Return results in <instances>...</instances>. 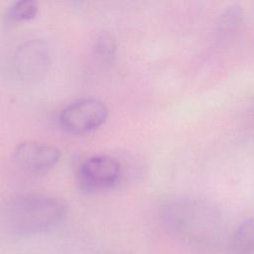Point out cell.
Wrapping results in <instances>:
<instances>
[{"mask_svg":"<svg viewBox=\"0 0 254 254\" xmlns=\"http://www.w3.org/2000/svg\"><path fill=\"white\" fill-rule=\"evenodd\" d=\"M65 213L66 207L59 198L45 194H24L11 201L7 217L16 232L37 234L55 227Z\"/></svg>","mask_w":254,"mask_h":254,"instance_id":"obj_1","label":"cell"},{"mask_svg":"<svg viewBox=\"0 0 254 254\" xmlns=\"http://www.w3.org/2000/svg\"><path fill=\"white\" fill-rule=\"evenodd\" d=\"M162 215L171 229L183 234L197 235L214 230L218 223L217 215L209 205L191 197L167 200L162 207Z\"/></svg>","mask_w":254,"mask_h":254,"instance_id":"obj_2","label":"cell"},{"mask_svg":"<svg viewBox=\"0 0 254 254\" xmlns=\"http://www.w3.org/2000/svg\"><path fill=\"white\" fill-rule=\"evenodd\" d=\"M108 116L104 102L96 98H82L65 106L59 117L61 128L69 134L89 133L100 127Z\"/></svg>","mask_w":254,"mask_h":254,"instance_id":"obj_3","label":"cell"},{"mask_svg":"<svg viewBox=\"0 0 254 254\" xmlns=\"http://www.w3.org/2000/svg\"><path fill=\"white\" fill-rule=\"evenodd\" d=\"M121 165L108 155H95L81 163L77 181L85 190H102L113 188L120 180Z\"/></svg>","mask_w":254,"mask_h":254,"instance_id":"obj_4","label":"cell"},{"mask_svg":"<svg viewBox=\"0 0 254 254\" xmlns=\"http://www.w3.org/2000/svg\"><path fill=\"white\" fill-rule=\"evenodd\" d=\"M14 67L22 79H42L51 65L50 49L40 39L26 41L19 45L13 57Z\"/></svg>","mask_w":254,"mask_h":254,"instance_id":"obj_5","label":"cell"},{"mask_svg":"<svg viewBox=\"0 0 254 254\" xmlns=\"http://www.w3.org/2000/svg\"><path fill=\"white\" fill-rule=\"evenodd\" d=\"M61 158L60 150L49 143L29 140L20 143L14 150V159L22 169L41 173L52 169Z\"/></svg>","mask_w":254,"mask_h":254,"instance_id":"obj_6","label":"cell"},{"mask_svg":"<svg viewBox=\"0 0 254 254\" xmlns=\"http://www.w3.org/2000/svg\"><path fill=\"white\" fill-rule=\"evenodd\" d=\"M230 254H254V218L242 222L233 233Z\"/></svg>","mask_w":254,"mask_h":254,"instance_id":"obj_7","label":"cell"},{"mask_svg":"<svg viewBox=\"0 0 254 254\" xmlns=\"http://www.w3.org/2000/svg\"><path fill=\"white\" fill-rule=\"evenodd\" d=\"M38 2L34 0H21L15 2L10 7L8 16L11 20L16 22L28 21L35 18L38 13Z\"/></svg>","mask_w":254,"mask_h":254,"instance_id":"obj_8","label":"cell"},{"mask_svg":"<svg viewBox=\"0 0 254 254\" xmlns=\"http://www.w3.org/2000/svg\"><path fill=\"white\" fill-rule=\"evenodd\" d=\"M242 21V11L237 5L228 7L220 17L219 26L222 31H231L235 29Z\"/></svg>","mask_w":254,"mask_h":254,"instance_id":"obj_9","label":"cell"},{"mask_svg":"<svg viewBox=\"0 0 254 254\" xmlns=\"http://www.w3.org/2000/svg\"><path fill=\"white\" fill-rule=\"evenodd\" d=\"M95 52L96 54L103 60L107 61L113 58L115 51H116V44L114 40L108 36V35H103L99 37L95 44Z\"/></svg>","mask_w":254,"mask_h":254,"instance_id":"obj_10","label":"cell"}]
</instances>
